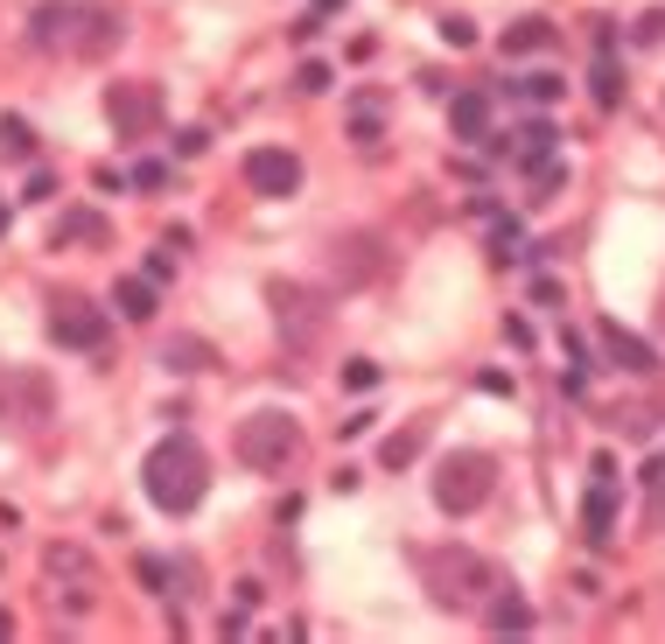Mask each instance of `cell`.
Returning <instances> with one entry per match:
<instances>
[{"label":"cell","mask_w":665,"mask_h":644,"mask_svg":"<svg viewBox=\"0 0 665 644\" xmlns=\"http://www.w3.org/2000/svg\"><path fill=\"white\" fill-rule=\"evenodd\" d=\"M141 484H147V504L168 511V519H189L211 490V463H203L197 434H162L141 463Z\"/></svg>","instance_id":"obj_1"},{"label":"cell","mask_w":665,"mask_h":644,"mask_svg":"<svg viewBox=\"0 0 665 644\" xmlns=\"http://www.w3.org/2000/svg\"><path fill=\"white\" fill-rule=\"evenodd\" d=\"M421 581H428V596L442 602V610H484V602L505 589L498 560H484L477 546H428Z\"/></svg>","instance_id":"obj_2"},{"label":"cell","mask_w":665,"mask_h":644,"mask_svg":"<svg viewBox=\"0 0 665 644\" xmlns=\"http://www.w3.org/2000/svg\"><path fill=\"white\" fill-rule=\"evenodd\" d=\"M490 490H498V456H484V448H455V456H442V469H434V504H442L448 519L484 511Z\"/></svg>","instance_id":"obj_3"},{"label":"cell","mask_w":665,"mask_h":644,"mask_svg":"<svg viewBox=\"0 0 665 644\" xmlns=\"http://www.w3.org/2000/svg\"><path fill=\"white\" fill-rule=\"evenodd\" d=\"M295 456H301V428H295V413L266 407V413H253V421L239 428V463H245V469H288Z\"/></svg>","instance_id":"obj_4"},{"label":"cell","mask_w":665,"mask_h":644,"mask_svg":"<svg viewBox=\"0 0 665 644\" xmlns=\"http://www.w3.org/2000/svg\"><path fill=\"white\" fill-rule=\"evenodd\" d=\"M106 120L120 141H147L162 126V91L155 85H112L106 91Z\"/></svg>","instance_id":"obj_5"},{"label":"cell","mask_w":665,"mask_h":644,"mask_svg":"<svg viewBox=\"0 0 665 644\" xmlns=\"http://www.w3.org/2000/svg\"><path fill=\"white\" fill-rule=\"evenodd\" d=\"M106 330H112V322L91 309L85 295H56V301H49V336H56L64 351H99Z\"/></svg>","instance_id":"obj_6"},{"label":"cell","mask_w":665,"mask_h":644,"mask_svg":"<svg viewBox=\"0 0 665 644\" xmlns=\"http://www.w3.org/2000/svg\"><path fill=\"white\" fill-rule=\"evenodd\" d=\"M0 413H8V428H49V378L14 365L0 378Z\"/></svg>","instance_id":"obj_7"},{"label":"cell","mask_w":665,"mask_h":644,"mask_svg":"<svg viewBox=\"0 0 665 644\" xmlns=\"http://www.w3.org/2000/svg\"><path fill=\"white\" fill-rule=\"evenodd\" d=\"M120 35H126V14H120V8H106V0H78V22H70V56L99 64Z\"/></svg>","instance_id":"obj_8"},{"label":"cell","mask_w":665,"mask_h":644,"mask_svg":"<svg viewBox=\"0 0 665 644\" xmlns=\"http://www.w3.org/2000/svg\"><path fill=\"white\" fill-rule=\"evenodd\" d=\"M245 182H253L259 197H295L301 189V162L288 155V147H253V155H245Z\"/></svg>","instance_id":"obj_9"},{"label":"cell","mask_w":665,"mask_h":644,"mask_svg":"<svg viewBox=\"0 0 665 644\" xmlns=\"http://www.w3.org/2000/svg\"><path fill=\"white\" fill-rule=\"evenodd\" d=\"M274 309H280V336H295V344H309L322 330V301L309 288H274Z\"/></svg>","instance_id":"obj_10"},{"label":"cell","mask_w":665,"mask_h":644,"mask_svg":"<svg viewBox=\"0 0 665 644\" xmlns=\"http://www.w3.org/2000/svg\"><path fill=\"white\" fill-rule=\"evenodd\" d=\"M602 351H610V365H623V371H638V378H652V371H658V351L644 344V336H631V330H617V322H602Z\"/></svg>","instance_id":"obj_11"},{"label":"cell","mask_w":665,"mask_h":644,"mask_svg":"<svg viewBox=\"0 0 665 644\" xmlns=\"http://www.w3.org/2000/svg\"><path fill=\"white\" fill-rule=\"evenodd\" d=\"M448 126H455V141H490V91H455Z\"/></svg>","instance_id":"obj_12"},{"label":"cell","mask_w":665,"mask_h":644,"mask_svg":"<svg viewBox=\"0 0 665 644\" xmlns=\"http://www.w3.org/2000/svg\"><path fill=\"white\" fill-rule=\"evenodd\" d=\"M581 525H588V546H610V525H617V477H596L581 504Z\"/></svg>","instance_id":"obj_13"},{"label":"cell","mask_w":665,"mask_h":644,"mask_svg":"<svg viewBox=\"0 0 665 644\" xmlns=\"http://www.w3.org/2000/svg\"><path fill=\"white\" fill-rule=\"evenodd\" d=\"M70 22H78V0L35 8V49H70Z\"/></svg>","instance_id":"obj_14"},{"label":"cell","mask_w":665,"mask_h":644,"mask_svg":"<svg viewBox=\"0 0 665 644\" xmlns=\"http://www.w3.org/2000/svg\"><path fill=\"white\" fill-rule=\"evenodd\" d=\"M540 49H554V22L546 14H525V22L505 29V56H540Z\"/></svg>","instance_id":"obj_15"},{"label":"cell","mask_w":665,"mask_h":644,"mask_svg":"<svg viewBox=\"0 0 665 644\" xmlns=\"http://www.w3.org/2000/svg\"><path fill=\"white\" fill-rule=\"evenodd\" d=\"M484 623L490 631H532V602H519V589H498L484 602Z\"/></svg>","instance_id":"obj_16"},{"label":"cell","mask_w":665,"mask_h":644,"mask_svg":"<svg viewBox=\"0 0 665 644\" xmlns=\"http://www.w3.org/2000/svg\"><path fill=\"white\" fill-rule=\"evenodd\" d=\"M336 274H344L351 288H357V280H372V274H378V238H351V245H336Z\"/></svg>","instance_id":"obj_17"},{"label":"cell","mask_w":665,"mask_h":644,"mask_svg":"<svg viewBox=\"0 0 665 644\" xmlns=\"http://www.w3.org/2000/svg\"><path fill=\"white\" fill-rule=\"evenodd\" d=\"M112 301H120L126 322H147V315H155V280H120V295H112Z\"/></svg>","instance_id":"obj_18"},{"label":"cell","mask_w":665,"mask_h":644,"mask_svg":"<svg viewBox=\"0 0 665 644\" xmlns=\"http://www.w3.org/2000/svg\"><path fill=\"white\" fill-rule=\"evenodd\" d=\"M421 448H428V428H407V434H392V442L378 448V463H386V469H407Z\"/></svg>","instance_id":"obj_19"},{"label":"cell","mask_w":665,"mask_h":644,"mask_svg":"<svg viewBox=\"0 0 665 644\" xmlns=\"http://www.w3.org/2000/svg\"><path fill=\"white\" fill-rule=\"evenodd\" d=\"M617 99H623V78H617V56H610V49H602V43H596V106H602V112H610Z\"/></svg>","instance_id":"obj_20"},{"label":"cell","mask_w":665,"mask_h":644,"mask_svg":"<svg viewBox=\"0 0 665 644\" xmlns=\"http://www.w3.org/2000/svg\"><path fill=\"white\" fill-rule=\"evenodd\" d=\"M91 238H106L99 211H70L64 224H56V245H91Z\"/></svg>","instance_id":"obj_21"},{"label":"cell","mask_w":665,"mask_h":644,"mask_svg":"<svg viewBox=\"0 0 665 644\" xmlns=\"http://www.w3.org/2000/svg\"><path fill=\"white\" fill-rule=\"evenodd\" d=\"M162 365H168V371H203V365H211V344L182 336V344H168V351H162Z\"/></svg>","instance_id":"obj_22"},{"label":"cell","mask_w":665,"mask_h":644,"mask_svg":"<svg viewBox=\"0 0 665 644\" xmlns=\"http://www.w3.org/2000/svg\"><path fill=\"white\" fill-rule=\"evenodd\" d=\"M554 147H561V134H554L546 120H532V126H525V147H519V162H525V168H540L546 155H554Z\"/></svg>","instance_id":"obj_23"},{"label":"cell","mask_w":665,"mask_h":644,"mask_svg":"<svg viewBox=\"0 0 665 644\" xmlns=\"http://www.w3.org/2000/svg\"><path fill=\"white\" fill-rule=\"evenodd\" d=\"M0 155H14V162H29L35 155V134L22 120H0Z\"/></svg>","instance_id":"obj_24"},{"label":"cell","mask_w":665,"mask_h":644,"mask_svg":"<svg viewBox=\"0 0 665 644\" xmlns=\"http://www.w3.org/2000/svg\"><path fill=\"white\" fill-rule=\"evenodd\" d=\"M511 91H525V99H532V106H554V99H561V91H567V85L554 78V70H540V78H525V85H511Z\"/></svg>","instance_id":"obj_25"},{"label":"cell","mask_w":665,"mask_h":644,"mask_svg":"<svg viewBox=\"0 0 665 644\" xmlns=\"http://www.w3.org/2000/svg\"><path fill=\"white\" fill-rule=\"evenodd\" d=\"M344 386L351 392H372L378 386V365H372V357H344Z\"/></svg>","instance_id":"obj_26"},{"label":"cell","mask_w":665,"mask_h":644,"mask_svg":"<svg viewBox=\"0 0 665 644\" xmlns=\"http://www.w3.org/2000/svg\"><path fill=\"white\" fill-rule=\"evenodd\" d=\"M442 43H448V49H469V43H477V22H463V14H448V22H442Z\"/></svg>","instance_id":"obj_27"},{"label":"cell","mask_w":665,"mask_h":644,"mask_svg":"<svg viewBox=\"0 0 665 644\" xmlns=\"http://www.w3.org/2000/svg\"><path fill=\"white\" fill-rule=\"evenodd\" d=\"M203 147H211V134H203V126H182V134H176V155H182V162H197Z\"/></svg>","instance_id":"obj_28"},{"label":"cell","mask_w":665,"mask_h":644,"mask_svg":"<svg viewBox=\"0 0 665 644\" xmlns=\"http://www.w3.org/2000/svg\"><path fill=\"white\" fill-rule=\"evenodd\" d=\"M295 91H330V64H301L295 70Z\"/></svg>","instance_id":"obj_29"},{"label":"cell","mask_w":665,"mask_h":644,"mask_svg":"<svg viewBox=\"0 0 665 644\" xmlns=\"http://www.w3.org/2000/svg\"><path fill=\"white\" fill-rule=\"evenodd\" d=\"M505 344H511V351H532V322H519V315H505Z\"/></svg>","instance_id":"obj_30"},{"label":"cell","mask_w":665,"mask_h":644,"mask_svg":"<svg viewBox=\"0 0 665 644\" xmlns=\"http://www.w3.org/2000/svg\"><path fill=\"white\" fill-rule=\"evenodd\" d=\"M162 176H168L162 162H141V168H133V189H162Z\"/></svg>","instance_id":"obj_31"},{"label":"cell","mask_w":665,"mask_h":644,"mask_svg":"<svg viewBox=\"0 0 665 644\" xmlns=\"http://www.w3.org/2000/svg\"><path fill=\"white\" fill-rule=\"evenodd\" d=\"M638 43H665V14H644V22H638Z\"/></svg>","instance_id":"obj_32"},{"label":"cell","mask_w":665,"mask_h":644,"mask_svg":"<svg viewBox=\"0 0 665 644\" xmlns=\"http://www.w3.org/2000/svg\"><path fill=\"white\" fill-rule=\"evenodd\" d=\"M168 274H176V259H168V253H155V259H147V274H141V280H155V288H162Z\"/></svg>","instance_id":"obj_33"},{"label":"cell","mask_w":665,"mask_h":644,"mask_svg":"<svg viewBox=\"0 0 665 644\" xmlns=\"http://www.w3.org/2000/svg\"><path fill=\"white\" fill-rule=\"evenodd\" d=\"M561 392H575V400H581V392H588V371H581V365H567V371H561Z\"/></svg>","instance_id":"obj_34"},{"label":"cell","mask_w":665,"mask_h":644,"mask_svg":"<svg viewBox=\"0 0 665 644\" xmlns=\"http://www.w3.org/2000/svg\"><path fill=\"white\" fill-rule=\"evenodd\" d=\"M372 428H378V421H372V413H351V421H344V428H336V434H344V442H357V434H372Z\"/></svg>","instance_id":"obj_35"},{"label":"cell","mask_w":665,"mask_h":644,"mask_svg":"<svg viewBox=\"0 0 665 644\" xmlns=\"http://www.w3.org/2000/svg\"><path fill=\"white\" fill-rule=\"evenodd\" d=\"M336 8H344V0H315V14H336Z\"/></svg>","instance_id":"obj_36"},{"label":"cell","mask_w":665,"mask_h":644,"mask_svg":"<svg viewBox=\"0 0 665 644\" xmlns=\"http://www.w3.org/2000/svg\"><path fill=\"white\" fill-rule=\"evenodd\" d=\"M0 637H14V617L8 610H0Z\"/></svg>","instance_id":"obj_37"},{"label":"cell","mask_w":665,"mask_h":644,"mask_svg":"<svg viewBox=\"0 0 665 644\" xmlns=\"http://www.w3.org/2000/svg\"><path fill=\"white\" fill-rule=\"evenodd\" d=\"M0 232H8V203H0Z\"/></svg>","instance_id":"obj_38"}]
</instances>
